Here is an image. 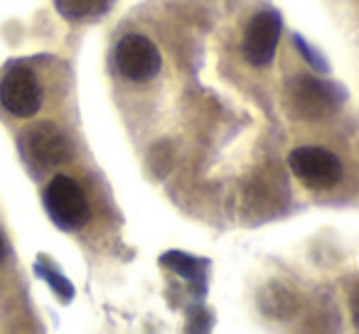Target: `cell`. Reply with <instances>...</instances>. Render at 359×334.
Returning <instances> with one entry per match:
<instances>
[{
	"mask_svg": "<svg viewBox=\"0 0 359 334\" xmlns=\"http://www.w3.org/2000/svg\"><path fill=\"white\" fill-rule=\"evenodd\" d=\"M45 209L60 229L76 231L89 221V200L76 180L57 175L45 190Z\"/></svg>",
	"mask_w": 359,
	"mask_h": 334,
	"instance_id": "1",
	"label": "cell"
},
{
	"mask_svg": "<svg viewBox=\"0 0 359 334\" xmlns=\"http://www.w3.org/2000/svg\"><path fill=\"white\" fill-rule=\"evenodd\" d=\"M288 167L310 190H332L342 180V162L334 153L318 145H303L288 155Z\"/></svg>",
	"mask_w": 359,
	"mask_h": 334,
	"instance_id": "2",
	"label": "cell"
},
{
	"mask_svg": "<svg viewBox=\"0 0 359 334\" xmlns=\"http://www.w3.org/2000/svg\"><path fill=\"white\" fill-rule=\"evenodd\" d=\"M22 158L35 167H57L72 158V143L55 123H37L30 125L20 135Z\"/></svg>",
	"mask_w": 359,
	"mask_h": 334,
	"instance_id": "3",
	"label": "cell"
},
{
	"mask_svg": "<svg viewBox=\"0 0 359 334\" xmlns=\"http://www.w3.org/2000/svg\"><path fill=\"white\" fill-rule=\"evenodd\" d=\"M114 64L121 76L135 84H145L153 76H158L163 60L160 52L148 37L143 35H126L118 40L114 52Z\"/></svg>",
	"mask_w": 359,
	"mask_h": 334,
	"instance_id": "4",
	"label": "cell"
},
{
	"mask_svg": "<svg viewBox=\"0 0 359 334\" xmlns=\"http://www.w3.org/2000/svg\"><path fill=\"white\" fill-rule=\"evenodd\" d=\"M0 104L18 118H32L42 109V84L27 67H13L0 81Z\"/></svg>",
	"mask_w": 359,
	"mask_h": 334,
	"instance_id": "5",
	"label": "cell"
},
{
	"mask_svg": "<svg viewBox=\"0 0 359 334\" xmlns=\"http://www.w3.org/2000/svg\"><path fill=\"white\" fill-rule=\"evenodd\" d=\"M280 27H283V20L276 11H261L251 18L246 25L244 40H241V55L249 64H271L280 40Z\"/></svg>",
	"mask_w": 359,
	"mask_h": 334,
	"instance_id": "6",
	"label": "cell"
},
{
	"mask_svg": "<svg viewBox=\"0 0 359 334\" xmlns=\"http://www.w3.org/2000/svg\"><path fill=\"white\" fill-rule=\"evenodd\" d=\"M288 104L295 116L320 118L337 109L339 91L334 89V84H323L313 76H295L288 89Z\"/></svg>",
	"mask_w": 359,
	"mask_h": 334,
	"instance_id": "7",
	"label": "cell"
},
{
	"mask_svg": "<svg viewBox=\"0 0 359 334\" xmlns=\"http://www.w3.org/2000/svg\"><path fill=\"white\" fill-rule=\"evenodd\" d=\"M55 6L67 20H89L109 13L114 0H55Z\"/></svg>",
	"mask_w": 359,
	"mask_h": 334,
	"instance_id": "8",
	"label": "cell"
},
{
	"mask_svg": "<svg viewBox=\"0 0 359 334\" xmlns=\"http://www.w3.org/2000/svg\"><path fill=\"white\" fill-rule=\"evenodd\" d=\"M163 263L168 265V268L177 270L182 278H190V280H195V283H200V280H202L205 263H202V260H197V258H192V256H185V253H177V251H172V253L163 256Z\"/></svg>",
	"mask_w": 359,
	"mask_h": 334,
	"instance_id": "9",
	"label": "cell"
},
{
	"mask_svg": "<svg viewBox=\"0 0 359 334\" xmlns=\"http://www.w3.org/2000/svg\"><path fill=\"white\" fill-rule=\"evenodd\" d=\"M35 273L40 275V278H45L47 283H50V288L55 290V293L60 295L62 300H72V298H74V288H72L69 280H67L62 273H57L52 265H47L45 260H37V263H35Z\"/></svg>",
	"mask_w": 359,
	"mask_h": 334,
	"instance_id": "10",
	"label": "cell"
},
{
	"mask_svg": "<svg viewBox=\"0 0 359 334\" xmlns=\"http://www.w3.org/2000/svg\"><path fill=\"white\" fill-rule=\"evenodd\" d=\"M295 45H298L300 55H305V57H308V62H310V64H313V67H315V69H325V62H320V60H318V57H315V55H313V52H310V47H308V45H305V42H303V40H300V37H295Z\"/></svg>",
	"mask_w": 359,
	"mask_h": 334,
	"instance_id": "11",
	"label": "cell"
},
{
	"mask_svg": "<svg viewBox=\"0 0 359 334\" xmlns=\"http://www.w3.org/2000/svg\"><path fill=\"white\" fill-rule=\"evenodd\" d=\"M6 256H8V244H6V236L0 234V263L6 260Z\"/></svg>",
	"mask_w": 359,
	"mask_h": 334,
	"instance_id": "12",
	"label": "cell"
},
{
	"mask_svg": "<svg viewBox=\"0 0 359 334\" xmlns=\"http://www.w3.org/2000/svg\"><path fill=\"white\" fill-rule=\"evenodd\" d=\"M354 314H357V324H359V302L354 305Z\"/></svg>",
	"mask_w": 359,
	"mask_h": 334,
	"instance_id": "13",
	"label": "cell"
}]
</instances>
